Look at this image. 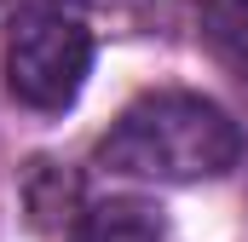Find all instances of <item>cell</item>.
Masks as SVG:
<instances>
[{
    "label": "cell",
    "mask_w": 248,
    "mask_h": 242,
    "mask_svg": "<svg viewBox=\"0 0 248 242\" xmlns=\"http://www.w3.org/2000/svg\"><path fill=\"white\" fill-rule=\"evenodd\" d=\"M243 150L248 138L231 121V110H219L202 92L162 87V92L133 98L110 121V133L98 138V167L144 184H196L231 173Z\"/></svg>",
    "instance_id": "cell-1"
},
{
    "label": "cell",
    "mask_w": 248,
    "mask_h": 242,
    "mask_svg": "<svg viewBox=\"0 0 248 242\" xmlns=\"http://www.w3.org/2000/svg\"><path fill=\"white\" fill-rule=\"evenodd\" d=\"M93 23L69 0H23L6 23V92L35 110L63 116L93 75Z\"/></svg>",
    "instance_id": "cell-2"
},
{
    "label": "cell",
    "mask_w": 248,
    "mask_h": 242,
    "mask_svg": "<svg viewBox=\"0 0 248 242\" xmlns=\"http://www.w3.org/2000/svg\"><path fill=\"white\" fill-rule=\"evenodd\" d=\"M63 242H168V219L139 196H110L81 208Z\"/></svg>",
    "instance_id": "cell-3"
},
{
    "label": "cell",
    "mask_w": 248,
    "mask_h": 242,
    "mask_svg": "<svg viewBox=\"0 0 248 242\" xmlns=\"http://www.w3.org/2000/svg\"><path fill=\"white\" fill-rule=\"evenodd\" d=\"M202 41L214 46V58L248 75V0H202Z\"/></svg>",
    "instance_id": "cell-4"
},
{
    "label": "cell",
    "mask_w": 248,
    "mask_h": 242,
    "mask_svg": "<svg viewBox=\"0 0 248 242\" xmlns=\"http://www.w3.org/2000/svg\"><path fill=\"white\" fill-rule=\"evenodd\" d=\"M23 196H29V213L41 225H75V179L58 173V162H35L29 179H23Z\"/></svg>",
    "instance_id": "cell-5"
},
{
    "label": "cell",
    "mask_w": 248,
    "mask_h": 242,
    "mask_svg": "<svg viewBox=\"0 0 248 242\" xmlns=\"http://www.w3.org/2000/svg\"><path fill=\"white\" fill-rule=\"evenodd\" d=\"M69 6H75V12H87V6H93V12H139L144 0H69Z\"/></svg>",
    "instance_id": "cell-6"
},
{
    "label": "cell",
    "mask_w": 248,
    "mask_h": 242,
    "mask_svg": "<svg viewBox=\"0 0 248 242\" xmlns=\"http://www.w3.org/2000/svg\"><path fill=\"white\" fill-rule=\"evenodd\" d=\"M0 6H6V0H0Z\"/></svg>",
    "instance_id": "cell-7"
}]
</instances>
